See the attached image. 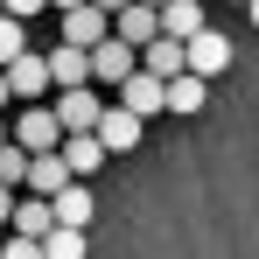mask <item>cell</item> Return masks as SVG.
Wrapping results in <instances>:
<instances>
[{
    "label": "cell",
    "instance_id": "9c48e42d",
    "mask_svg": "<svg viewBox=\"0 0 259 259\" xmlns=\"http://www.w3.org/2000/svg\"><path fill=\"white\" fill-rule=\"evenodd\" d=\"M7 91H14V98H42V91H49V56L21 49V56L7 63Z\"/></svg>",
    "mask_w": 259,
    "mask_h": 259
},
{
    "label": "cell",
    "instance_id": "2e32d148",
    "mask_svg": "<svg viewBox=\"0 0 259 259\" xmlns=\"http://www.w3.org/2000/svg\"><path fill=\"white\" fill-rule=\"evenodd\" d=\"M56 154L70 161V175H91L98 161H105V147H98V133H63V140H56Z\"/></svg>",
    "mask_w": 259,
    "mask_h": 259
},
{
    "label": "cell",
    "instance_id": "7a4b0ae2",
    "mask_svg": "<svg viewBox=\"0 0 259 259\" xmlns=\"http://www.w3.org/2000/svg\"><path fill=\"white\" fill-rule=\"evenodd\" d=\"M49 112H56V126H63V133H91V126H98V112H105V98H98V84H63Z\"/></svg>",
    "mask_w": 259,
    "mask_h": 259
},
{
    "label": "cell",
    "instance_id": "7402d4cb",
    "mask_svg": "<svg viewBox=\"0 0 259 259\" xmlns=\"http://www.w3.org/2000/svg\"><path fill=\"white\" fill-rule=\"evenodd\" d=\"M35 7H49V0H7V14H21V21H28Z\"/></svg>",
    "mask_w": 259,
    "mask_h": 259
},
{
    "label": "cell",
    "instance_id": "e0dca14e",
    "mask_svg": "<svg viewBox=\"0 0 259 259\" xmlns=\"http://www.w3.org/2000/svg\"><path fill=\"white\" fill-rule=\"evenodd\" d=\"M161 35H196L203 28V0H161Z\"/></svg>",
    "mask_w": 259,
    "mask_h": 259
},
{
    "label": "cell",
    "instance_id": "ba28073f",
    "mask_svg": "<svg viewBox=\"0 0 259 259\" xmlns=\"http://www.w3.org/2000/svg\"><path fill=\"white\" fill-rule=\"evenodd\" d=\"M63 84H91V49H77V42L49 49V91H63Z\"/></svg>",
    "mask_w": 259,
    "mask_h": 259
},
{
    "label": "cell",
    "instance_id": "52a82bcc",
    "mask_svg": "<svg viewBox=\"0 0 259 259\" xmlns=\"http://www.w3.org/2000/svg\"><path fill=\"white\" fill-rule=\"evenodd\" d=\"M98 35H112V14H105V7H91V0H77V7H63V42L91 49Z\"/></svg>",
    "mask_w": 259,
    "mask_h": 259
},
{
    "label": "cell",
    "instance_id": "f546056e",
    "mask_svg": "<svg viewBox=\"0 0 259 259\" xmlns=\"http://www.w3.org/2000/svg\"><path fill=\"white\" fill-rule=\"evenodd\" d=\"M238 7H245V0H238Z\"/></svg>",
    "mask_w": 259,
    "mask_h": 259
},
{
    "label": "cell",
    "instance_id": "83f0119b",
    "mask_svg": "<svg viewBox=\"0 0 259 259\" xmlns=\"http://www.w3.org/2000/svg\"><path fill=\"white\" fill-rule=\"evenodd\" d=\"M0 140H7V119H0Z\"/></svg>",
    "mask_w": 259,
    "mask_h": 259
},
{
    "label": "cell",
    "instance_id": "7c38bea8",
    "mask_svg": "<svg viewBox=\"0 0 259 259\" xmlns=\"http://www.w3.org/2000/svg\"><path fill=\"white\" fill-rule=\"evenodd\" d=\"M112 35H126V42L140 49V42H147V35H161V14H154L147 0H126V7L112 14Z\"/></svg>",
    "mask_w": 259,
    "mask_h": 259
},
{
    "label": "cell",
    "instance_id": "d4e9b609",
    "mask_svg": "<svg viewBox=\"0 0 259 259\" xmlns=\"http://www.w3.org/2000/svg\"><path fill=\"white\" fill-rule=\"evenodd\" d=\"M7 98H14V91H7V70H0V112H7Z\"/></svg>",
    "mask_w": 259,
    "mask_h": 259
},
{
    "label": "cell",
    "instance_id": "5bb4252c",
    "mask_svg": "<svg viewBox=\"0 0 259 259\" xmlns=\"http://www.w3.org/2000/svg\"><path fill=\"white\" fill-rule=\"evenodd\" d=\"M140 70H154V77L168 84L175 70H182V35H147V42H140Z\"/></svg>",
    "mask_w": 259,
    "mask_h": 259
},
{
    "label": "cell",
    "instance_id": "8992f818",
    "mask_svg": "<svg viewBox=\"0 0 259 259\" xmlns=\"http://www.w3.org/2000/svg\"><path fill=\"white\" fill-rule=\"evenodd\" d=\"M14 147H28V154H42V147H56L63 140V126H56V112L49 105H28V112H14V133H7Z\"/></svg>",
    "mask_w": 259,
    "mask_h": 259
},
{
    "label": "cell",
    "instance_id": "4316f807",
    "mask_svg": "<svg viewBox=\"0 0 259 259\" xmlns=\"http://www.w3.org/2000/svg\"><path fill=\"white\" fill-rule=\"evenodd\" d=\"M49 7H77V0H49Z\"/></svg>",
    "mask_w": 259,
    "mask_h": 259
},
{
    "label": "cell",
    "instance_id": "277c9868",
    "mask_svg": "<svg viewBox=\"0 0 259 259\" xmlns=\"http://www.w3.org/2000/svg\"><path fill=\"white\" fill-rule=\"evenodd\" d=\"M231 63V42L217 35V28H196V35H182V70H196V77H217Z\"/></svg>",
    "mask_w": 259,
    "mask_h": 259
},
{
    "label": "cell",
    "instance_id": "ac0fdd59",
    "mask_svg": "<svg viewBox=\"0 0 259 259\" xmlns=\"http://www.w3.org/2000/svg\"><path fill=\"white\" fill-rule=\"evenodd\" d=\"M42 259H84V231L77 224H49L42 231Z\"/></svg>",
    "mask_w": 259,
    "mask_h": 259
},
{
    "label": "cell",
    "instance_id": "f1b7e54d",
    "mask_svg": "<svg viewBox=\"0 0 259 259\" xmlns=\"http://www.w3.org/2000/svg\"><path fill=\"white\" fill-rule=\"evenodd\" d=\"M147 7H161V0H147Z\"/></svg>",
    "mask_w": 259,
    "mask_h": 259
},
{
    "label": "cell",
    "instance_id": "603a6c76",
    "mask_svg": "<svg viewBox=\"0 0 259 259\" xmlns=\"http://www.w3.org/2000/svg\"><path fill=\"white\" fill-rule=\"evenodd\" d=\"M7 217H14V189L0 182V224H7Z\"/></svg>",
    "mask_w": 259,
    "mask_h": 259
},
{
    "label": "cell",
    "instance_id": "44dd1931",
    "mask_svg": "<svg viewBox=\"0 0 259 259\" xmlns=\"http://www.w3.org/2000/svg\"><path fill=\"white\" fill-rule=\"evenodd\" d=\"M0 259H42V238H21V231H14V238L0 245Z\"/></svg>",
    "mask_w": 259,
    "mask_h": 259
},
{
    "label": "cell",
    "instance_id": "ffe728a7",
    "mask_svg": "<svg viewBox=\"0 0 259 259\" xmlns=\"http://www.w3.org/2000/svg\"><path fill=\"white\" fill-rule=\"evenodd\" d=\"M0 182H7V189H21V182H28V147L0 140Z\"/></svg>",
    "mask_w": 259,
    "mask_h": 259
},
{
    "label": "cell",
    "instance_id": "9a60e30c",
    "mask_svg": "<svg viewBox=\"0 0 259 259\" xmlns=\"http://www.w3.org/2000/svg\"><path fill=\"white\" fill-rule=\"evenodd\" d=\"M203 98H210V77H196V70H175L168 77V112H203Z\"/></svg>",
    "mask_w": 259,
    "mask_h": 259
},
{
    "label": "cell",
    "instance_id": "cb8c5ba5",
    "mask_svg": "<svg viewBox=\"0 0 259 259\" xmlns=\"http://www.w3.org/2000/svg\"><path fill=\"white\" fill-rule=\"evenodd\" d=\"M91 7H105V14H119V7H126V0H91Z\"/></svg>",
    "mask_w": 259,
    "mask_h": 259
},
{
    "label": "cell",
    "instance_id": "4fadbf2b",
    "mask_svg": "<svg viewBox=\"0 0 259 259\" xmlns=\"http://www.w3.org/2000/svg\"><path fill=\"white\" fill-rule=\"evenodd\" d=\"M7 224H14L21 238H42L49 224H56V210H49V196H35V189H28V196L14 189V217H7Z\"/></svg>",
    "mask_w": 259,
    "mask_h": 259
},
{
    "label": "cell",
    "instance_id": "3957f363",
    "mask_svg": "<svg viewBox=\"0 0 259 259\" xmlns=\"http://www.w3.org/2000/svg\"><path fill=\"white\" fill-rule=\"evenodd\" d=\"M140 126H147V119H140V112H126V105H119V98H112V105H105V112H98V147H105V154H126V147H140Z\"/></svg>",
    "mask_w": 259,
    "mask_h": 259
},
{
    "label": "cell",
    "instance_id": "30bf717a",
    "mask_svg": "<svg viewBox=\"0 0 259 259\" xmlns=\"http://www.w3.org/2000/svg\"><path fill=\"white\" fill-rule=\"evenodd\" d=\"M49 210H56V224H77V231H84V224H91V210H98V196H91L84 182L70 175V182H63V189L49 196Z\"/></svg>",
    "mask_w": 259,
    "mask_h": 259
},
{
    "label": "cell",
    "instance_id": "484cf974",
    "mask_svg": "<svg viewBox=\"0 0 259 259\" xmlns=\"http://www.w3.org/2000/svg\"><path fill=\"white\" fill-rule=\"evenodd\" d=\"M245 14H252V28H259V0H245Z\"/></svg>",
    "mask_w": 259,
    "mask_h": 259
},
{
    "label": "cell",
    "instance_id": "5b68a950",
    "mask_svg": "<svg viewBox=\"0 0 259 259\" xmlns=\"http://www.w3.org/2000/svg\"><path fill=\"white\" fill-rule=\"evenodd\" d=\"M119 105H126V112H140V119H154V112H168V84H161L154 70H126Z\"/></svg>",
    "mask_w": 259,
    "mask_h": 259
},
{
    "label": "cell",
    "instance_id": "8fae6325",
    "mask_svg": "<svg viewBox=\"0 0 259 259\" xmlns=\"http://www.w3.org/2000/svg\"><path fill=\"white\" fill-rule=\"evenodd\" d=\"M63 182H70V161H63L56 147H42V154H28V182H21V189H35V196H56Z\"/></svg>",
    "mask_w": 259,
    "mask_h": 259
},
{
    "label": "cell",
    "instance_id": "d6986e66",
    "mask_svg": "<svg viewBox=\"0 0 259 259\" xmlns=\"http://www.w3.org/2000/svg\"><path fill=\"white\" fill-rule=\"evenodd\" d=\"M21 49H28V21H21V14H0V70H7Z\"/></svg>",
    "mask_w": 259,
    "mask_h": 259
},
{
    "label": "cell",
    "instance_id": "6da1fadb",
    "mask_svg": "<svg viewBox=\"0 0 259 259\" xmlns=\"http://www.w3.org/2000/svg\"><path fill=\"white\" fill-rule=\"evenodd\" d=\"M126 70H140V49H133L126 35H98V42H91V84L98 91H119Z\"/></svg>",
    "mask_w": 259,
    "mask_h": 259
}]
</instances>
